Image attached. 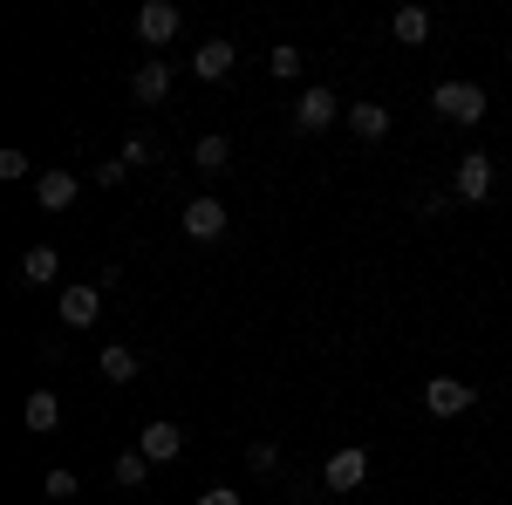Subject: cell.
I'll list each match as a JSON object with an SVG mask.
<instances>
[{
	"mask_svg": "<svg viewBox=\"0 0 512 505\" xmlns=\"http://www.w3.org/2000/svg\"><path fill=\"white\" fill-rule=\"evenodd\" d=\"M151 157H158V144H144V137H130V144H123V164H151Z\"/></svg>",
	"mask_w": 512,
	"mask_h": 505,
	"instance_id": "obj_25",
	"label": "cell"
},
{
	"mask_svg": "<svg viewBox=\"0 0 512 505\" xmlns=\"http://www.w3.org/2000/svg\"><path fill=\"white\" fill-rule=\"evenodd\" d=\"M21 417H28V430H35V437H48V430L62 424V396H55V389H35Z\"/></svg>",
	"mask_w": 512,
	"mask_h": 505,
	"instance_id": "obj_16",
	"label": "cell"
},
{
	"mask_svg": "<svg viewBox=\"0 0 512 505\" xmlns=\"http://www.w3.org/2000/svg\"><path fill=\"white\" fill-rule=\"evenodd\" d=\"M342 123H349L362 144H383V137H390V110H383V103H349V117H342Z\"/></svg>",
	"mask_w": 512,
	"mask_h": 505,
	"instance_id": "obj_13",
	"label": "cell"
},
{
	"mask_svg": "<svg viewBox=\"0 0 512 505\" xmlns=\"http://www.w3.org/2000/svg\"><path fill=\"white\" fill-rule=\"evenodd\" d=\"M76 192H82L76 171H41V178H35V205H41V212H69Z\"/></svg>",
	"mask_w": 512,
	"mask_h": 505,
	"instance_id": "obj_11",
	"label": "cell"
},
{
	"mask_svg": "<svg viewBox=\"0 0 512 505\" xmlns=\"http://www.w3.org/2000/svg\"><path fill=\"white\" fill-rule=\"evenodd\" d=\"M137 451H144L151 465H171V458L185 451V430L171 424V417H158V424H144V430H137Z\"/></svg>",
	"mask_w": 512,
	"mask_h": 505,
	"instance_id": "obj_8",
	"label": "cell"
},
{
	"mask_svg": "<svg viewBox=\"0 0 512 505\" xmlns=\"http://www.w3.org/2000/svg\"><path fill=\"white\" fill-rule=\"evenodd\" d=\"M76 492H82V485H76V471H62V465L41 478V499H76Z\"/></svg>",
	"mask_w": 512,
	"mask_h": 505,
	"instance_id": "obj_21",
	"label": "cell"
},
{
	"mask_svg": "<svg viewBox=\"0 0 512 505\" xmlns=\"http://www.w3.org/2000/svg\"><path fill=\"white\" fill-rule=\"evenodd\" d=\"M431 110L444 123H478V117H485V89H478V82H437Z\"/></svg>",
	"mask_w": 512,
	"mask_h": 505,
	"instance_id": "obj_1",
	"label": "cell"
},
{
	"mask_svg": "<svg viewBox=\"0 0 512 505\" xmlns=\"http://www.w3.org/2000/svg\"><path fill=\"white\" fill-rule=\"evenodd\" d=\"M472 403H478V389L458 383V376H431V383H424V410H431V417H465Z\"/></svg>",
	"mask_w": 512,
	"mask_h": 505,
	"instance_id": "obj_4",
	"label": "cell"
},
{
	"mask_svg": "<svg viewBox=\"0 0 512 505\" xmlns=\"http://www.w3.org/2000/svg\"><path fill=\"white\" fill-rule=\"evenodd\" d=\"M362 478H369V451H362V444H342V451L328 458V471H321L328 492H362Z\"/></svg>",
	"mask_w": 512,
	"mask_h": 505,
	"instance_id": "obj_5",
	"label": "cell"
},
{
	"mask_svg": "<svg viewBox=\"0 0 512 505\" xmlns=\"http://www.w3.org/2000/svg\"><path fill=\"white\" fill-rule=\"evenodd\" d=\"M444 205H451V192H424V198H417V212H424V219H444Z\"/></svg>",
	"mask_w": 512,
	"mask_h": 505,
	"instance_id": "obj_26",
	"label": "cell"
},
{
	"mask_svg": "<svg viewBox=\"0 0 512 505\" xmlns=\"http://www.w3.org/2000/svg\"><path fill=\"white\" fill-rule=\"evenodd\" d=\"M233 62H239V48H233L226 35H212V41H198L192 76H198V82H219V76H233Z\"/></svg>",
	"mask_w": 512,
	"mask_h": 505,
	"instance_id": "obj_9",
	"label": "cell"
},
{
	"mask_svg": "<svg viewBox=\"0 0 512 505\" xmlns=\"http://www.w3.org/2000/svg\"><path fill=\"white\" fill-rule=\"evenodd\" d=\"M178 28H185V14H178L171 0H144V7H137V41H144V48L178 41Z\"/></svg>",
	"mask_w": 512,
	"mask_h": 505,
	"instance_id": "obj_3",
	"label": "cell"
},
{
	"mask_svg": "<svg viewBox=\"0 0 512 505\" xmlns=\"http://www.w3.org/2000/svg\"><path fill=\"white\" fill-rule=\"evenodd\" d=\"M335 117H349V110L335 103V89H321V82H315V89H308V96L294 103V117H287V123H294L301 137H321V130H328Z\"/></svg>",
	"mask_w": 512,
	"mask_h": 505,
	"instance_id": "obj_2",
	"label": "cell"
},
{
	"mask_svg": "<svg viewBox=\"0 0 512 505\" xmlns=\"http://www.w3.org/2000/svg\"><path fill=\"white\" fill-rule=\"evenodd\" d=\"M96 369H103V383H137V349H123V342H110V349L96 355Z\"/></svg>",
	"mask_w": 512,
	"mask_h": 505,
	"instance_id": "obj_15",
	"label": "cell"
},
{
	"mask_svg": "<svg viewBox=\"0 0 512 505\" xmlns=\"http://www.w3.org/2000/svg\"><path fill=\"white\" fill-rule=\"evenodd\" d=\"M192 164L205 171V178H226V171H233V144H226L219 130H205V137L192 144Z\"/></svg>",
	"mask_w": 512,
	"mask_h": 505,
	"instance_id": "obj_12",
	"label": "cell"
},
{
	"mask_svg": "<svg viewBox=\"0 0 512 505\" xmlns=\"http://www.w3.org/2000/svg\"><path fill=\"white\" fill-rule=\"evenodd\" d=\"M390 35L403 41V48H417V41H431V7H396Z\"/></svg>",
	"mask_w": 512,
	"mask_h": 505,
	"instance_id": "obj_18",
	"label": "cell"
},
{
	"mask_svg": "<svg viewBox=\"0 0 512 505\" xmlns=\"http://www.w3.org/2000/svg\"><path fill=\"white\" fill-rule=\"evenodd\" d=\"M246 465L253 471H280V451L274 444H246Z\"/></svg>",
	"mask_w": 512,
	"mask_h": 505,
	"instance_id": "obj_23",
	"label": "cell"
},
{
	"mask_svg": "<svg viewBox=\"0 0 512 505\" xmlns=\"http://www.w3.org/2000/svg\"><path fill=\"white\" fill-rule=\"evenodd\" d=\"M451 192L472 198V205H485V198H492V157L465 151V157H458V171H451Z\"/></svg>",
	"mask_w": 512,
	"mask_h": 505,
	"instance_id": "obj_6",
	"label": "cell"
},
{
	"mask_svg": "<svg viewBox=\"0 0 512 505\" xmlns=\"http://www.w3.org/2000/svg\"><path fill=\"white\" fill-rule=\"evenodd\" d=\"M506 62H512V41H506Z\"/></svg>",
	"mask_w": 512,
	"mask_h": 505,
	"instance_id": "obj_27",
	"label": "cell"
},
{
	"mask_svg": "<svg viewBox=\"0 0 512 505\" xmlns=\"http://www.w3.org/2000/svg\"><path fill=\"white\" fill-rule=\"evenodd\" d=\"M178 226H185V239H198V246H205V239L226 233V205H219V198H192Z\"/></svg>",
	"mask_w": 512,
	"mask_h": 505,
	"instance_id": "obj_10",
	"label": "cell"
},
{
	"mask_svg": "<svg viewBox=\"0 0 512 505\" xmlns=\"http://www.w3.org/2000/svg\"><path fill=\"white\" fill-rule=\"evenodd\" d=\"M267 69H274L280 82H294V76H301V48H294V41H280L274 55H267Z\"/></svg>",
	"mask_w": 512,
	"mask_h": 505,
	"instance_id": "obj_20",
	"label": "cell"
},
{
	"mask_svg": "<svg viewBox=\"0 0 512 505\" xmlns=\"http://www.w3.org/2000/svg\"><path fill=\"white\" fill-rule=\"evenodd\" d=\"M198 505H246V499H239L233 485H205V492H198Z\"/></svg>",
	"mask_w": 512,
	"mask_h": 505,
	"instance_id": "obj_24",
	"label": "cell"
},
{
	"mask_svg": "<svg viewBox=\"0 0 512 505\" xmlns=\"http://www.w3.org/2000/svg\"><path fill=\"white\" fill-rule=\"evenodd\" d=\"M130 96H137V103H164V96H171V62H158V55H151V62L130 76Z\"/></svg>",
	"mask_w": 512,
	"mask_h": 505,
	"instance_id": "obj_14",
	"label": "cell"
},
{
	"mask_svg": "<svg viewBox=\"0 0 512 505\" xmlns=\"http://www.w3.org/2000/svg\"><path fill=\"white\" fill-rule=\"evenodd\" d=\"M28 171H35L28 151H0V178H28Z\"/></svg>",
	"mask_w": 512,
	"mask_h": 505,
	"instance_id": "obj_22",
	"label": "cell"
},
{
	"mask_svg": "<svg viewBox=\"0 0 512 505\" xmlns=\"http://www.w3.org/2000/svg\"><path fill=\"white\" fill-rule=\"evenodd\" d=\"M110 478H117L123 492H137V485L151 478V458H144V451H123V458H117V471H110Z\"/></svg>",
	"mask_w": 512,
	"mask_h": 505,
	"instance_id": "obj_19",
	"label": "cell"
},
{
	"mask_svg": "<svg viewBox=\"0 0 512 505\" xmlns=\"http://www.w3.org/2000/svg\"><path fill=\"white\" fill-rule=\"evenodd\" d=\"M55 273H62V253H55V246H28V253H21V280H28V287H48Z\"/></svg>",
	"mask_w": 512,
	"mask_h": 505,
	"instance_id": "obj_17",
	"label": "cell"
},
{
	"mask_svg": "<svg viewBox=\"0 0 512 505\" xmlns=\"http://www.w3.org/2000/svg\"><path fill=\"white\" fill-rule=\"evenodd\" d=\"M62 328H96V314H103V287L96 280H82V287H62Z\"/></svg>",
	"mask_w": 512,
	"mask_h": 505,
	"instance_id": "obj_7",
	"label": "cell"
}]
</instances>
